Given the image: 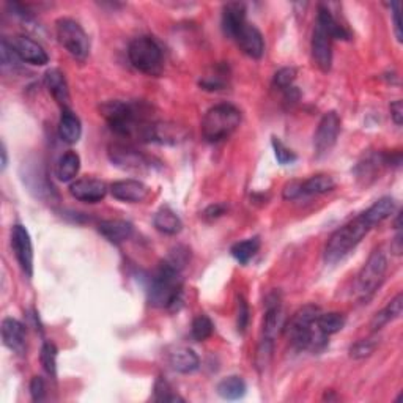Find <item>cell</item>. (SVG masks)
I'll use <instances>...</instances> for the list:
<instances>
[{
	"label": "cell",
	"mask_w": 403,
	"mask_h": 403,
	"mask_svg": "<svg viewBox=\"0 0 403 403\" xmlns=\"http://www.w3.org/2000/svg\"><path fill=\"white\" fill-rule=\"evenodd\" d=\"M11 46H13L15 52L22 62H27L36 66H43L49 62V56L45 51V47L26 35L15 36L13 41H11Z\"/></svg>",
	"instance_id": "obj_15"
},
{
	"label": "cell",
	"mask_w": 403,
	"mask_h": 403,
	"mask_svg": "<svg viewBox=\"0 0 403 403\" xmlns=\"http://www.w3.org/2000/svg\"><path fill=\"white\" fill-rule=\"evenodd\" d=\"M266 310L264 319V337L276 340L280 328L284 326V310L277 291H273L266 296Z\"/></svg>",
	"instance_id": "obj_16"
},
{
	"label": "cell",
	"mask_w": 403,
	"mask_h": 403,
	"mask_svg": "<svg viewBox=\"0 0 403 403\" xmlns=\"http://www.w3.org/2000/svg\"><path fill=\"white\" fill-rule=\"evenodd\" d=\"M109 158H111L114 166L123 170H131V172H144V170L153 167L151 158L125 144H114L109 146Z\"/></svg>",
	"instance_id": "obj_9"
},
{
	"label": "cell",
	"mask_w": 403,
	"mask_h": 403,
	"mask_svg": "<svg viewBox=\"0 0 403 403\" xmlns=\"http://www.w3.org/2000/svg\"><path fill=\"white\" fill-rule=\"evenodd\" d=\"M82 136V125L77 115L70 111V109H63L62 117L59 121V137L63 140L65 144H77L79 139Z\"/></svg>",
	"instance_id": "obj_23"
},
{
	"label": "cell",
	"mask_w": 403,
	"mask_h": 403,
	"mask_svg": "<svg viewBox=\"0 0 403 403\" xmlns=\"http://www.w3.org/2000/svg\"><path fill=\"white\" fill-rule=\"evenodd\" d=\"M390 117H393L394 123L397 126H402V123H403V102H402V100H397L393 102V105H390Z\"/></svg>",
	"instance_id": "obj_49"
},
{
	"label": "cell",
	"mask_w": 403,
	"mask_h": 403,
	"mask_svg": "<svg viewBox=\"0 0 403 403\" xmlns=\"http://www.w3.org/2000/svg\"><path fill=\"white\" fill-rule=\"evenodd\" d=\"M372 224L365 219L364 215H359L353 221L342 225L334 234L329 236V240L325 246L323 257L329 265L339 264L344 260L348 254L355 249L363 238L369 234Z\"/></svg>",
	"instance_id": "obj_3"
},
{
	"label": "cell",
	"mask_w": 403,
	"mask_h": 403,
	"mask_svg": "<svg viewBox=\"0 0 403 403\" xmlns=\"http://www.w3.org/2000/svg\"><path fill=\"white\" fill-rule=\"evenodd\" d=\"M188 137V130L185 126L170 123V121H155V123H149L142 134H140V140L144 142H153L161 145H176L185 142Z\"/></svg>",
	"instance_id": "obj_10"
},
{
	"label": "cell",
	"mask_w": 403,
	"mask_h": 403,
	"mask_svg": "<svg viewBox=\"0 0 403 403\" xmlns=\"http://www.w3.org/2000/svg\"><path fill=\"white\" fill-rule=\"evenodd\" d=\"M334 188H335V181L333 176L319 174V175L310 176V178L306 181H303V195L326 194V192H331Z\"/></svg>",
	"instance_id": "obj_31"
},
{
	"label": "cell",
	"mask_w": 403,
	"mask_h": 403,
	"mask_svg": "<svg viewBox=\"0 0 403 403\" xmlns=\"http://www.w3.org/2000/svg\"><path fill=\"white\" fill-rule=\"evenodd\" d=\"M30 395L33 402H41L46 395V384L41 377H33L30 381Z\"/></svg>",
	"instance_id": "obj_45"
},
{
	"label": "cell",
	"mask_w": 403,
	"mask_h": 403,
	"mask_svg": "<svg viewBox=\"0 0 403 403\" xmlns=\"http://www.w3.org/2000/svg\"><path fill=\"white\" fill-rule=\"evenodd\" d=\"M241 123V112L231 105L211 107L202 120V136L206 142L216 144L230 137Z\"/></svg>",
	"instance_id": "obj_5"
},
{
	"label": "cell",
	"mask_w": 403,
	"mask_h": 403,
	"mask_svg": "<svg viewBox=\"0 0 403 403\" xmlns=\"http://www.w3.org/2000/svg\"><path fill=\"white\" fill-rule=\"evenodd\" d=\"M183 299L181 271L166 261L158 266L149 289V301L153 307L175 310Z\"/></svg>",
	"instance_id": "obj_2"
},
{
	"label": "cell",
	"mask_w": 403,
	"mask_h": 403,
	"mask_svg": "<svg viewBox=\"0 0 403 403\" xmlns=\"http://www.w3.org/2000/svg\"><path fill=\"white\" fill-rule=\"evenodd\" d=\"M402 309H403V295L399 293V295H397L394 299H390L386 307L375 314V317L372 319V323H370L372 329H374V331H380V329L383 326H386L388 323L399 319V317L402 315Z\"/></svg>",
	"instance_id": "obj_25"
},
{
	"label": "cell",
	"mask_w": 403,
	"mask_h": 403,
	"mask_svg": "<svg viewBox=\"0 0 403 403\" xmlns=\"http://www.w3.org/2000/svg\"><path fill=\"white\" fill-rule=\"evenodd\" d=\"M101 114L107 120L111 130L123 137H140L144 128L149 125V121H145L142 107L132 102L107 101L101 106Z\"/></svg>",
	"instance_id": "obj_4"
},
{
	"label": "cell",
	"mask_w": 403,
	"mask_h": 403,
	"mask_svg": "<svg viewBox=\"0 0 403 403\" xmlns=\"http://www.w3.org/2000/svg\"><path fill=\"white\" fill-rule=\"evenodd\" d=\"M0 57H2L3 68H7V66H15L21 60L20 57H17V54L15 52L11 43H8L5 38L2 40V43H0Z\"/></svg>",
	"instance_id": "obj_44"
},
{
	"label": "cell",
	"mask_w": 403,
	"mask_h": 403,
	"mask_svg": "<svg viewBox=\"0 0 403 403\" xmlns=\"http://www.w3.org/2000/svg\"><path fill=\"white\" fill-rule=\"evenodd\" d=\"M218 394L222 397L225 400H238L244 397L246 394V383L241 377H236V375H231L224 378V380L219 381L218 384Z\"/></svg>",
	"instance_id": "obj_30"
},
{
	"label": "cell",
	"mask_w": 403,
	"mask_h": 403,
	"mask_svg": "<svg viewBox=\"0 0 403 403\" xmlns=\"http://www.w3.org/2000/svg\"><path fill=\"white\" fill-rule=\"evenodd\" d=\"M79 169H81V158H79L76 151H66L57 164L59 180L63 183L75 180L79 174Z\"/></svg>",
	"instance_id": "obj_29"
},
{
	"label": "cell",
	"mask_w": 403,
	"mask_h": 403,
	"mask_svg": "<svg viewBox=\"0 0 403 403\" xmlns=\"http://www.w3.org/2000/svg\"><path fill=\"white\" fill-rule=\"evenodd\" d=\"M347 323V319L344 314H339V312H328V314H321L319 315V319H317V326H319L320 331L323 334H326L328 337L333 334H337L339 331H342Z\"/></svg>",
	"instance_id": "obj_33"
},
{
	"label": "cell",
	"mask_w": 403,
	"mask_h": 403,
	"mask_svg": "<svg viewBox=\"0 0 403 403\" xmlns=\"http://www.w3.org/2000/svg\"><path fill=\"white\" fill-rule=\"evenodd\" d=\"M273 149H274V155H276L277 162L282 164V166H289V164H293L296 161L295 151H291L289 146H287L282 140H279L277 137H273Z\"/></svg>",
	"instance_id": "obj_40"
},
{
	"label": "cell",
	"mask_w": 403,
	"mask_h": 403,
	"mask_svg": "<svg viewBox=\"0 0 403 403\" xmlns=\"http://www.w3.org/2000/svg\"><path fill=\"white\" fill-rule=\"evenodd\" d=\"M128 57L134 68L145 75L156 76L162 68V51L151 36H137L130 43Z\"/></svg>",
	"instance_id": "obj_7"
},
{
	"label": "cell",
	"mask_w": 403,
	"mask_h": 403,
	"mask_svg": "<svg viewBox=\"0 0 403 403\" xmlns=\"http://www.w3.org/2000/svg\"><path fill=\"white\" fill-rule=\"evenodd\" d=\"M394 210H395L394 199L393 197H383L380 200H377L369 210H365L363 213V215L372 224V227H374V225L380 224L383 221H386L388 218H390V215H393Z\"/></svg>",
	"instance_id": "obj_28"
},
{
	"label": "cell",
	"mask_w": 403,
	"mask_h": 403,
	"mask_svg": "<svg viewBox=\"0 0 403 403\" xmlns=\"http://www.w3.org/2000/svg\"><path fill=\"white\" fill-rule=\"evenodd\" d=\"M155 400L156 402H183L180 395H176L174 393V389L167 383L166 378L160 377L155 384Z\"/></svg>",
	"instance_id": "obj_38"
},
{
	"label": "cell",
	"mask_w": 403,
	"mask_h": 403,
	"mask_svg": "<svg viewBox=\"0 0 403 403\" xmlns=\"http://www.w3.org/2000/svg\"><path fill=\"white\" fill-rule=\"evenodd\" d=\"M388 271V257L386 252L380 248L375 249L369 255L361 273L358 274L356 280V295L361 301H369L375 295L378 287L381 285Z\"/></svg>",
	"instance_id": "obj_6"
},
{
	"label": "cell",
	"mask_w": 403,
	"mask_h": 403,
	"mask_svg": "<svg viewBox=\"0 0 403 403\" xmlns=\"http://www.w3.org/2000/svg\"><path fill=\"white\" fill-rule=\"evenodd\" d=\"M107 185L98 178H81L71 183L70 194L79 202L85 204H96L106 197Z\"/></svg>",
	"instance_id": "obj_14"
},
{
	"label": "cell",
	"mask_w": 403,
	"mask_h": 403,
	"mask_svg": "<svg viewBox=\"0 0 403 403\" xmlns=\"http://www.w3.org/2000/svg\"><path fill=\"white\" fill-rule=\"evenodd\" d=\"M295 79H296V70L287 66V68L279 70L276 75H274V85H276L277 89L287 91L293 87V82H295Z\"/></svg>",
	"instance_id": "obj_42"
},
{
	"label": "cell",
	"mask_w": 403,
	"mask_h": 403,
	"mask_svg": "<svg viewBox=\"0 0 403 403\" xmlns=\"http://www.w3.org/2000/svg\"><path fill=\"white\" fill-rule=\"evenodd\" d=\"M153 224L156 230H160L164 235H176L180 234L183 229L181 219L176 216V213L172 211L167 206H164L156 213L153 218Z\"/></svg>",
	"instance_id": "obj_26"
},
{
	"label": "cell",
	"mask_w": 403,
	"mask_h": 403,
	"mask_svg": "<svg viewBox=\"0 0 403 403\" xmlns=\"http://www.w3.org/2000/svg\"><path fill=\"white\" fill-rule=\"evenodd\" d=\"M378 344H380V340H378V337H375V335H372V337H367V339L358 340L356 344H353L350 348V356L353 359L369 358L372 353L377 350Z\"/></svg>",
	"instance_id": "obj_37"
},
{
	"label": "cell",
	"mask_w": 403,
	"mask_h": 403,
	"mask_svg": "<svg viewBox=\"0 0 403 403\" xmlns=\"http://www.w3.org/2000/svg\"><path fill=\"white\" fill-rule=\"evenodd\" d=\"M340 132V117L335 112H328L323 115L319 128L314 136V151L317 158L326 156L333 146L337 142Z\"/></svg>",
	"instance_id": "obj_11"
},
{
	"label": "cell",
	"mask_w": 403,
	"mask_h": 403,
	"mask_svg": "<svg viewBox=\"0 0 403 403\" xmlns=\"http://www.w3.org/2000/svg\"><path fill=\"white\" fill-rule=\"evenodd\" d=\"M249 320H250V312H249L248 301L243 296H238V304H236V328H238V333H241V334L246 333Z\"/></svg>",
	"instance_id": "obj_41"
},
{
	"label": "cell",
	"mask_w": 403,
	"mask_h": 403,
	"mask_svg": "<svg viewBox=\"0 0 403 403\" xmlns=\"http://www.w3.org/2000/svg\"><path fill=\"white\" fill-rule=\"evenodd\" d=\"M317 22L326 30L328 35L331 36L333 40H350V32L340 24L334 20V16L331 11H329L326 7L320 5L319 7V16H317Z\"/></svg>",
	"instance_id": "obj_27"
},
{
	"label": "cell",
	"mask_w": 403,
	"mask_h": 403,
	"mask_svg": "<svg viewBox=\"0 0 403 403\" xmlns=\"http://www.w3.org/2000/svg\"><path fill=\"white\" fill-rule=\"evenodd\" d=\"M189 259H191V250H189L186 246H176L172 250H170V254L167 255V259L164 260L166 264H169L170 266L176 268V270H183L188 265Z\"/></svg>",
	"instance_id": "obj_39"
},
{
	"label": "cell",
	"mask_w": 403,
	"mask_h": 403,
	"mask_svg": "<svg viewBox=\"0 0 403 403\" xmlns=\"http://www.w3.org/2000/svg\"><path fill=\"white\" fill-rule=\"evenodd\" d=\"M284 199L295 200L303 195V181H290L284 188Z\"/></svg>",
	"instance_id": "obj_46"
},
{
	"label": "cell",
	"mask_w": 403,
	"mask_h": 403,
	"mask_svg": "<svg viewBox=\"0 0 403 403\" xmlns=\"http://www.w3.org/2000/svg\"><path fill=\"white\" fill-rule=\"evenodd\" d=\"M274 353V340L261 337L260 344L257 347V353H255V367L260 372H265L270 365Z\"/></svg>",
	"instance_id": "obj_36"
},
{
	"label": "cell",
	"mask_w": 403,
	"mask_h": 403,
	"mask_svg": "<svg viewBox=\"0 0 403 403\" xmlns=\"http://www.w3.org/2000/svg\"><path fill=\"white\" fill-rule=\"evenodd\" d=\"M259 249H260V238L252 236V238H248V240L234 244L230 249V252L238 261H240V264L246 265L250 259H254V255L259 252Z\"/></svg>",
	"instance_id": "obj_32"
},
{
	"label": "cell",
	"mask_w": 403,
	"mask_h": 403,
	"mask_svg": "<svg viewBox=\"0 0 403 403\" xmlns=\"http://www.w3.org/2000/svg\"><path fill=\"white\" fill-rule=\"evenodd\" d=\"M3 345L17 355L26 351V328L16 319H5L2 321Z\"/></svg>",
	"instance_id": "obj_20"
},
{
	"label": "cell",
	"mask_w": 403,
	"mask_h": 403,
	"mask_svg": "<svg viewBox=\"0 0 403 403\" xmlns=\"http://www.w3.org/2000/svg\"><path fill=\"white\" fill-rule=\"evenodd\" d=\"M225 211H227V206H225L224 204L210 205L208 208L204 211V218L206 219V221H215V219L221 218Z\"/></svg>",
	"instance_id": "obj_47"
},
{
	"label": "cell",
	"mask_w": 403,
	"mask_h": 403,
	"mask_svg": "<svg viewBox=\"0 0 403 403\" xmlns=\"http://www.w3.org/2000/svg\"><path fill=\"white\" fill-rule=\"evenodd\" d=\"M213 333H215V325L208 315L200 314L194 319L192 321V328H191V335L194 340L197 342H204L206 339H210Z\"/></svg>",
	"instance_id": "obj_34"
},
{
	"label": "cell",
	"mask_w": 403,
	"mask_h": 403,
	"mask_svg": "<svg viewBox=\"0 0 403 403\" xmlns=\"http://www.w3.org/2000/svg\"><path fill=\"white\" fill-rule=\"evenodd\" d=\"M225 82H227V79H225V71L224 73L216 71V75H210L202 79L200 87L204 90L216 91V90H222L225 87Z\"/></svg>",
	"instance_id": "obj_43"
},
{
	"label": "cell",
	"mask_w": 403,
	"mask_h": 403,
	"mask_svg": "<svg viewBox=\"0 0 403 403\" xmlns=\"http://www.w3.org/2000/svg\"><path fill=\"white\" fill-rule=\"evenodd\" d=\"M0 153H2V170H5V169H7V166H8L7 146H5V144H2V151H0Z\"/></svg>",
	"instance_id": "obj_50"
},
{
	"label": "cell",
	"mask_w": 403,
	"mask_h": 403,
	"mask_svg": "<svg viewBox=\"0 0 403 403\" xmlns=\"http://www.w3.org/2000/svg\"><path fill=\"white\" fill-rule=\"evenodd\" d=\"M246 24V5L240 2H230L222 10V32L225 36L235 40Z\"/></svg>",
	"instance_id": "obj_19"
},
{
	"label": "cell",
	"mask_w": 403,
	"mask_h": 403,
	"mask_svg": "<svg viewBox=\"0 0 403 403\" xmlns=\"http://www.w3.org/2000/svg\"><path fill=\"white\" fill-rule=\"evenodd\" d=\"M312 57L315 65L323 73H328L333 65V38L319 22L315 24L312 33Z\"/></svg>",
	"instance_id": "obj_13"
},
{
	"label": "cell",
	"mask_w": 403,
	"mask_h": 403,
	"mask_svg": "<svg viewBox=\"0 0 403 403\" xmlns=\"http://www.w3.org/2000/svg\"><path fill=\"white\" fill-rule=\"evenodd\" d=\"M112 197L128 204H139L150 195V189L139 180H120L115 181L109 188Z\"/></svg>",
	"instance_id": "obj_17"
},
{
	"label": "cell",
	"mask_w": 403,
	"mask_h": 403,
	"mask_svg": "<svg viewBox=\"0 0 403 403\" xmlns=\"http://www.w3.org/2000/svg\"><path fill=\"white\" fill-rule=\"evenodd\" d=\"M11 248L22 273L30 279L33 276V246L29 230L21 224H16L11 229Z\"/></svg>",
	"instance_id": "obj_12"
},
{
	"label": "cell",
	"mask_w": 403,
	"mask_h": 403,
	"mask_svg": "<svg viewBox=\"0 0 403 403\" xmlns=\"http://www.w3.org/2000/svg\"><path fill=\"white\" fill-rule=\"evenodd\" d=\"M390 10H393V20H394V30L397 40L402 41L403 33H402V22H400V3H390Z\"/></svg>",
	"instance_id": "obj_48"
},
{
	"label": "cell",
	"mask_w": 403,
	"mask_h": 403,
	"mask_svg": "<svg viewBox=\"0 0 403 403\" xmlns=\"http://www.w3.org/2000/svg\"><path fill=\"white\" fill-rule=\"evenodd\" d=\"M235 40L241 51L250 59H261V56L265 54L264 35L255 26H250L248 22L244 24Z\"/></svg>",
	"instance_id": "obj_18"
},
{
	"label": "cell",
	"mask_w": 403,
	"mask_h": 403,
	"mask_svg": "<svg viewBox=\"0 0 403 403\" xmlns=\"http://www.w3.org/2000/svg\"><path fill=\"white\" fill-rule=\"evenodd\" d=\"M41 365L47 375L56 378L57 375V347L52 342H45L41 347Z\"/></svg>",
	"instance_id": "obj_35"
},
{
	"label": "cell",
	"mask_w": 403,
	"mask_h": 403,
	"mask_svg": "<svg viewBox=\"0 0 403 403\" xmlns=\"http://www.w3.org/2000/svg\"><path fill=\"white\" fill-rule=\"evenodd\" d=\"M45 84L49 93L54 96V100H56L60 106H63V109H66L65 106L68 105L70 101V90L63 73L57 68L47 70L45 75Z\"/></svg>",
	"instance_id": "obj_22"
},
{
	"label": "cell",
	"mask_w": 403,
	"mask_h": 403,
	"mask_svg": "<svg viewBox=\"0 0 403 403\" xmlns=\"http://www.w3.org/2000/svg\"><path fill=\"white\" fill-rule=\"evenodd\" d=\"M56 32L59 43L68 51L70 56L79 62H84L89 57L90 38L77 21L71 20V17H62L56 24Z\"/></svg>",
	"instance_id": "obj_8"
},
{
	"label": "cell",
	"mask_w": 403,
	"mask_h": 403,
	"mask_svg": "<svg viewBox=\"0 0 403 403\" xmlns=\"http://www.w3.org/2000/svg\"><path fill=\"white\" fill-rule=\"evenodd\" d=\"M98 230H100V234L112 244L125 243L130 240L134 234L132 224L123 221V219H109V221H102L98 225Z\"/></svg>",
	"instance_id": "obj_21"
},
{
	"label": "cell",
	"mask_w": 403,
	"mask_h": 403,
	"mask_svg": "<svg viewBox=\"0 0 403 403\" xmlns=\"http://www.w3.org/2000/svg\"><path fill=\"white\" fill-rule=\"evenodd\" d=\"M169 364L180 374H192L200 367V359L191 348L180 347L169 355Z\"/></svg>",
	"instance_id": "obj_24"
},
{
	"label": "cell",
	"mask_w": 403,
	"mask_h": 403,
	"mask_svg": "<svg viewBox=\"0 0 403 403\" xmlns=\"http://www.w3.org/2000/svg\"><path fill=\"white\" fill-rule=\"evenodd\" d=\"M319 315L320 309L309 304L299 309L285 326V333L289 334L291 345L296 350L321 351L328 345V335L323 334L317 326Z\"/></svg>",
	"instance_id": "obj_1"
}]
</instances>
